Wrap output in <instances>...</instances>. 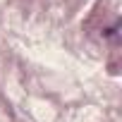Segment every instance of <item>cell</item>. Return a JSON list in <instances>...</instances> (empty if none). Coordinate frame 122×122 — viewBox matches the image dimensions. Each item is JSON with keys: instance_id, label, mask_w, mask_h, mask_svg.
Segmentation results:
<instances>
[]
</instances>
